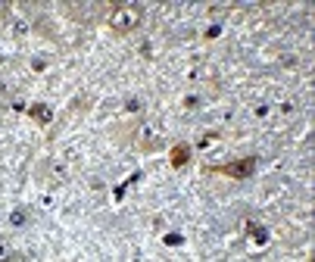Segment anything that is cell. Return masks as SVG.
<instances>
[{"label": "cell", "mask_w": 315, "mask_h": 262, "mask_svg": "<svg viewBox=\"0 0 315 262\" xmlns=\"http://www.w3.org/2000/svg\"><path fill=\"white\" fill-rule=\"evenodd\" d=\"M137 19H141V16H137L134 7H122V10H115V13H112V25H115V28H134Z\"/></svg>", "instance_id": "1"}, {"label": "cell", "mask_w": 315, "mask_h": 262, "mask_svg": "<svg viewBox=\"0 0 315 262\" xmlns=\"http://www.w3.org/2000/svg\"><path fill=\"white\" fill-rule=\"evenodd\" d=\"M50 172H53V178H60V181H66V178H69L66 163H53V166H50Z\"/></svg>", "instance_id": "2"}, {"label": "cell", "mask_w": 315, "mask_h": 262, "mask_svg": "<svg viewBox=\"0 0 315 262\" xmlns=\"http://www.w3.org/2000/svg\"><path fill=\"white\" fill-rule=\"evenodd\" d=\"M234 166H238V169H228L231 175H247V172L253 169V163H234Z\"/></svg>", "instance_id": "3"}, {"label": "cell", "mask_w": 315, "mask_h": 262, "mask_svg": "<svg viewBox=\"0 0 315 262\" xmlns=\"http://www.w3.org/2000/svg\"><path fill=\"white\" fill-rule=\"evenodd\" d=\"M10 253H13V250H10V240L0 237V259H10Z\"/></svg>", "instance_id": "4"}, {"label": "cell", "mask_w": 315, "mask_h": 262, "mask_svg": "<svg viewBox=\"0 0 315 262\" xmlns=\"http://www.w3.org/2000/svg\"><path fill=\"white\" fill-rule=\"evenodd\" d=\"M293 109H297V103H293V100H287V103H281V109H278V112H281V116H290Z\"/></svg>", "instance_id": "5"}, {"label": "cell", "mask_w": 315, "mask_h": 262, "mask_svg": "<svg viewBox=\"0 0 315 262\" xmlns=\"http://www.w3.org/2000/svg\"><path fill=\"white\" fill-rule=\"evenodd\" d=\"M166 244L169 247H178V244H184V237L181 234H166Z\"/></svg>", "instance_id": "6"}, {"label": "cell", "mask_w": 315, "mask_h": 262, "mask_svg": "<svg viewBox=\"0 0 315 262\" xmlns=\"http://www.w3.org/2000/svg\"><path fill=\"white\" fill-rule=\"evenodd\" d=\"M13 31H16V34H25V31H28V22H22V19H16V25H13Z\"/></svg>", "instance_id": "7"}, {"label": "cell", "mask_w": 315, "mask_h": 262, "mask_svg": "<svg viewBox=\"0 0 315 262\" xmlns=\"http://www.w3.org/2000/svg\"><path fill=\"white\" fill-rule=\"evenodd\" d=\"M22 221H25V212H22V209H16V212H13V225H22Z\"/></svg>", "instance_id": "8"}]
</instances>
